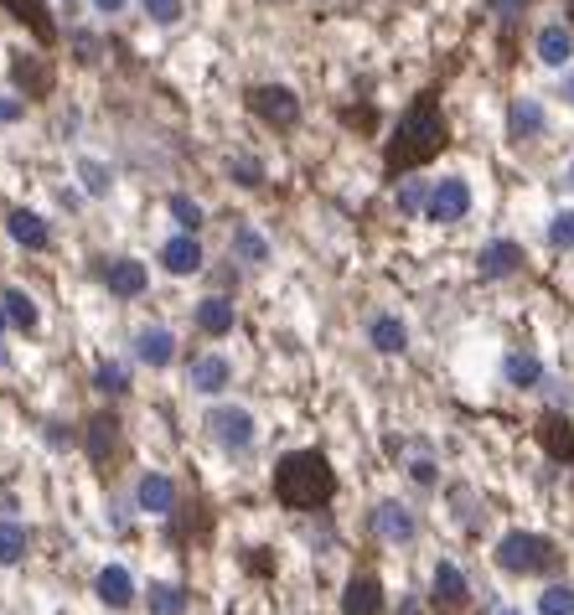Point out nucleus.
Wrapping results in <instances>:
<instances>
[{
	"label": "nucleus",
	"instance_id": "f257e3e1",
	"mask_svg": "<svg viewBox=\"0 0 574 615\" xmlns=\"http://www.w3.org/2000/svg\"><path fill=\"white\" fill-rule=\"evenodd\" d=\"M275 497L290 512H316L337 497V471L326 466L321 450H295L275 466Z\"/></svg>",
	"mask_w": 574,
	"mask_h": 615
},
{
	"label": "nucleus",
	"instance_id": "f03ea898",
	"mask_svg": "<svg viewBox=\"0 0 574 615\" xmlns=\"http://www.w3.org/2000/svg\"><path fill=\"white\" fill-rule=\"evenodd\" d=\"M445 145V119H440V104L435 94H425L404 119H399V135L388 140V171H414V166H425L435 150Z\"/></svg>",
	"mask_w": 574,
	"mask_h": 615
},
{
	"label": "nucleus",
	"instance_id": "7ed1b4c3",
	"mask_svg": "<svg viewBox=\"0 0 574 615\" xmlns=\"http://www.w3.org/2000/svg\"><path fill=\"white\" fill-rule=\"evenodd\" d=\"M497 564L507 574H538V569H554L559 553H554L549 538H538V533H507L497 543Z\"/></svg>",
	"mask_w": 574,
	"mask_h": 615
},
{
	"label": "nucleus",
	"instance_id": "20e7f679",
	"mask_svg": "<svg viewBox=\"0 0 574 615\" xmlns=\"http://www.w3.org/2000/svg\"><path fill=\"white\" fill-rule=\"evenodd\" d=\"M249 109L264 119V125H280V130H290L295 119H300V99L290 94V88H280V83L275 88H269V83L264 88H249Z\"/></svg>",
	"mask_w": 574,
	"mask_h": 615
},
{
	"label": "nucleus",
	"instance_id": "39448f33",
	"mask_svg": "<svg viewBox=\"0 0 574 615\" xmlns=\"http://www.w3.org/2000/svg\"><path fill=\"white\" fill-rule=\"evenodd\" d=\"M425 212H430L435 223H461L466 212H471V187H466L461 176H445L440 187L430 192V207Z\"/></svg>",
	"mask_w": 574,
	"mask_h": 615
},
{
	"label": "nucleus",
	"instance_id": "423d86ee",
	"mask_svg": "<svg viewBox=\"0 0 574 615\" xmlns=\"http://www.w3.org/2000/svg\"><path fill=\"white\" fill-rule=\"evenodd\" d=\"M207 424H213V435H218L223 450H249L254 445V414L249 409H213Z\"/></svg>",
	"mask_w": 574,
	"mask_h": 615
},
{
	"label": "nucleus",
	"instance_id": "0eeeda50",
	"mask_svg": "<svg viewBox=\"0 0 574 615\" xmlns=\"http://www.w3.org/2000/svg\"><path fill=\"white\" fill-rule=\"evenodd\" d=\"M104 285H109V295H119V300H135V295H145L150 274H145L140 259H109V264H104Z\"/></svg>",
	"mask_w": 574,
	"mask_h": 615
},
{
	"label": "nucleus",
	"instance_id": "6e6552de",
	"mask_svg": "<svg viewBox=\"0 0 574 615\" xmlns=\"http://www.w3.org/2000/svg\"><path fill=\"white\" fill-rule=\"evenodd\" d=\"M373 533L388 538V543H409L419 533V522H414V512L404 502H378L373 507Z\"/></svg>",
	"mask_w": 574,
	"mask_h": 615
},
{
	"label": "nucleus",
	"instance_id": "1a4fd4ad",
	"mask_svg": "<svg viewBox=\"0 0 574 615\" xmlns=\"http://www.w3.org/2000/svg\"><path fill=\"white\" fill-rule=\"evenodd\" d=\"M83 450H88V460H94V466H109V455L119 450V419H114V414H94V419H88Z\"/></svg>",
	"mask_w": 574,
	"mask_h": 615
},
{
	"label": "nucleus",
	"instance_id": "9d476101",
	"mask_svg": "<svg viewBox=\"0 0 574 615\" xmlns=\"http://www.w3.org/2000/svg\"><path fill=\"white\" fill-rule=\"evenodd\" d=\"M383 610V584L373 574H357L347 579V590H342V615H378Z\"/></svg>",
	"mask_w": 574,
	"mask_h": 615
},
{
	"label": "nucleus",
	"instance_id": "9b49d317",
	"mask_svg": "<svg viewBox=\"0 0 574 615\" xmlns=\"http://www.w3.org/2000/svg\"><path fill=\"white\" fill-rule=\"evenodd\" d=\"M6 11H11L21 26H32V37H37L42 47L57 42V21L47 16V0H6Z\"/></svg>",
	"mask_w": 574,
	"mask_h": 615
},
{
	"label": "nucleus",
	"instance_id": "f8f14e48",
	"mask_svg": "<svg viewBox=\"0 0 574 615\" xmlns=\"http://www.w3.org/2000/svg\"><path fill=\"white\" fill-rule=\"evenodd\" d=\"M135 357H140L145 367H166V362L176 357V336H171L166 326H145V331L135 336Z\"/></svg>",
	"mask_w": 574,
	"mask_h": 615
},
{
	"label": "nucleus",
	"instance_id": "ddd939ff",
	"mask_svg": "<svg viewBox=\"0 0 574 615\" xmlns=\"http://www.w3.org/2000/svg\"><path fill=\"white\" fill-rule=\"evenodd\" d=\"M94 590H99V600H104L109 610H125V605L135 600V579H130V569H119V564H109V569H99V579H94Z\"/></svg>",
	"mask_w": 574,
	"mask_h": 615
},
{
	"label": "nucleus",
	"instance_id": "4468645a",
	"mask_svg": "<svg viewBox=\"0 0 574 615\" xmlns=\"http://www.w3.org/2000/svg\"><path fill=\"white\" fill-rule=\"evenodd\" d=\"M538 440H543V450H549L554 460L574 466V424H569V419H559V414H543V424H538Z\"/></svg>",
	"mask_w": 574,
	"mask_h": 615
},
{
	"label": "nucleus",
	"instance_id": "2eb2a0df",
	"mask_svg": "<svg viewBox=\"0 0 574 615\" xmlns=\"http://www.w3.org/2000/svg\"><path fill=\"white\" fill-rule=\"evenodd\" d=\"M11 78L26 88V94H32V99H47L52 94V68L42 63V57H11Z\"/></svg>",
	"mask_w": 574,
	"mask_h": 615
},
{
	"label": "nucleus",
	"instance_id": "dca6fc26",
	"mask_svg": "<svg viewBox=\"0 0 574 615\" xmlns=\"http://www.w3.org/2000/svg\"><path fill=\"white\" fill-rule=\"evenodd\" d=\"M161 264H166L171 274H197V269H202V243H197L192 233H176L166 249H161Z\"/></svg>",
	"mask_w": 574,
	"mask_h": 615
},
{
	"label": "nucleus",
	"instance_id": "f3484780",
	"mask_svg": "<svg viewBox=\"0 0 574 615\" xmlns=\"http://www.w3.org/2000/svg\"><path fill=\"white\" fill-rule=\"evenodd\" d=\"M6 228H11V238L21 243V249H47L52 243V233H47V223L37 218L32 207H16L11 218H6Z\"/></svg>",
	"mask_w": 574,
	"mask_h": 615
},
{
	"label": "nucleus",
	"instance_id": "a211bd4d",
	"mask_svg": "<svg viewBox=\"0 0 574 615\" xmlns=\"http://www.w3.org/2000/svg\"><path fill=\"white\" fill-rule=\"evenodd\" d=\"M435 600L445 610H461L471 600V584H466V574L456 564H435Z\"/></svg>",
	"mask_w": 574,
	"mask_h": 615
},
{
	"label": "nucleus",
	"instance_id": "6ab92c4d",
	"mask_svg": "<svg viewBox=\"0 0 574 615\" xmlns=\"http://www.w3.org/2000/svg\"><path fill=\"white\" fill-rule=\"evenodd\" d=\"M135 502H140V512H156V517L176 512V486H171V476H145L140 491H135Z\"/></svg>",
	"mask_w": 574,
	"mask_h": 615
},
{
	"label": "nucleus",
	"instance_id": "aec40b11",
	"mask_svg": "<svg viewBox=\"0 0 574 615\" xmlns=\"http://www.w3.org/2000/svg\"><path fill=\"white\" fill-rule=\"evenodd\" d=\"M512 269H523V249H518V243L497 238V243L481 249V274H487V280H502V274H512Z\"/></svg>",
	"mask_w": 574,
	"mask_h": 615
},
{
	"label": "nucleus",
	"instance_id": "412c9836",
	"mask_svg": "<svg viewBox=\"0 0 574 615\" xmlns=\"http://www.w3.org/2000/svg\"><path fill=\"white\" fill-rule=\"evenodd\" d=\"M228 378H233L228 357H197L192 373H187V383H192L197 393H218V388H228Z\"/></svg>",
	"mask_w": 574,
	"mask_h": 615
},
{
	"label": "nucleus",
	"instance_id": "4be33fe9",
	"mask_svg": "<svg viewBox=\"0 0 574 615\" xmlns=\"http://www.w3.org/2000/svg\"><path fill=\"white\" fill-rule=\"evenodd\" d=\"M197 326H202L207 336H228V331H233V300H228V295H207V300L197 305Z\"/></svg>",
	"mask_w": 574,
	"mask_h": 615
},
{
	"label": "nucleus",
	"instance_id": "5701e85b",
	"mask_svg": "<svg viewBox=\"0 0 574 615\" xmlns=\"http://www.w3.org/2000/svg\"><path fill=\"white\" fill-rule=\"evenodd\" d=\"M368 336H373L378 352H404V347H409V331H404L399 316H378V321L368 326Z\"/></svg>",
	"mask_w": 574,
	"mask_h": 615
},
{
	"label": "nucleus",
	"instance_id": "b1692460",
	"mask_svg": "<svg viewBox=\"0 0 574 615\" xmlns=\"http://www.w3.org/2000/svg\"><path fill=\"white\" fill-rule=\"evenodd\" d=\"M569 52H574V42H569L564 26H543V32H538V57H543L549 68L569 63Z\"/></svg>",
	"mask_w": 574,
	"mask_h": 615
},
{
	"label": "nucleus",
	"instance_id": "393cba45",
	"mask_svg": "<svg viewBox=\"0 0 574 615\" xmlns=\"http://www.w3.org/2000/svg\"><path fill=\"white\" fill-rule=\"evenodd\" d=\"M507 125H512V135H518V140H528V135L543 130V109L533 99H518V104L507 109Z\"/></svg>",
	"mask_w": 574,
	"mask_h": 615
},
{
	"label": "nucleus",
	"instance_id": "a878e982",
	"mask_svg": "<svg viewBox=\"0 0 574 615\" xmlns=\"http://www.w3.org/2000/svg\"><path fill=\"white\" fill-rule=\"evenodd\" d=\"M150 615H181L187 610V590L181 584H150Z\"/></svg>",
	"mask_w": 574,
	"mask_h": 615
},
{
	"label": "nucleus",
	"instance_id": "bb28decb",
	"mask_svg": "<svg viewBox=\"0 0 574 615\" xmlns=\"http://www.w3.org/2000/svg\"><path fill=\"white\" fill-rule=\"evenodd\" d=\"M502 373H507V383H512V388H538V383H543V367H538L528 352H512Z\"/></svg>",
	"mask_w": 574,
	"mask_h": 615
},
{
	"label": "nucleus",
	"instance_id": "cd10ccee",
	"mask_svg": "<svg viewBox=\"0 0 574 615\" xmlns=\"http://www.w3.org/2000/svg\"><path fill=\"white\" fill-rule=\"evenodd\" d=\"M26 548H32V538H26L21 522H0V564H21Z\"/></svg>",
	"mask_w": 574,
	"mask_h": 615
},
{
	"label": "nucleus",
	"instance_id": "c85d7f7f",
	"mask_svg": "<svg viewBox=\"0 0 574 615\" xmlns=\"http://www.w3.org/2000/svg\"><path fill=\"white\" fill-rule=\"evenodd\" d=\"M233 254L244 259V264H264L269 259V243L254 228H233Z\"/></svg>",
	"mask_w": 574,
	"mask_h": 615
},
{
	"label": "nucleus",
	"instance_id": "c756f323",
	"mask_svg": "<svg viewBox=\"0 0 574 615\" xmlns=\"http://www.w3.org/2000/svg\"><path fill=\"white\" fill-rule=\"evenodd\" d=\"M0 300H6V311H11V326H21V331L37 326V305H32V295H26V290H6Z\"/></svg>",
	"mask_w": 574,
	"mask_h": 615
},
{
	"label": "nucleus",
	"instance_id": "7c9ffc66",
	"mask_svg": "<svg viewBox=\"0 0 574 615\" xmlns=\"http://www.w3.org/2000/svg\"><path fill=\"white\" fill-rule=\"evenodd\" d=\"M538 615H574V590L569 584H549L538 595Z\"/></svg>",
	"mask_w": 574,
	"mask_h": 615
},
{
	"label": "nucleus",
	"instance_id": "2f4dec72",
	"mask_svg": "<svg viewBox=\"0 0 574 615\" xmlns=\"http://www.w3.org/2000/svg\"><path fill=\"white\" fill-rule=\"evenodd\" d=\"M78 176H83V187H88V192H94V197H104V192H109V181H114L104 161H88V156L78 161Z\"/></svg>",
	"mask_w": 574,
	"mask_h": 615
},
{
	"label": "nucleus",
	"instance_id": "473e14b6",
	"mask_svg": "<svg viewBox=\"0 0 574 615\" xmlns=\"http://www.w3.org/2000/svg\"><path fill=\"white\" fill-rule=\"evenodd\" d=\"M171 218H176L181 228H187V233H197V228H202V207H197L192 197H181V192H176V197H171Z\"/></svg>",
	"mask_w": 574,
	"mask_h": 615
},
{
	"label": "nucleus",
	"instance_id": "72a5a7b5",
	"mask_svg": "<svg viewBox=\"0 0 574 615\" xmlns=\"http://www.w3.org/2000/svg\"><path fill=\"white\" fill-rule=\"evenodd\" d=\"M549 243L554 249H574V212H559V218L549 223Z\"/></svg>",
	"mask_w": 574,
	"mask_h": 615
},
{
	"label": "nucleus",
	"instance_id": "f704fd0d",
	"mask_svg": "<svg viewBox=\"0 0 574 615\" xmlns=\"http://www.w3.org/2000/svg\"><path fill=\"white\" fill-rule=\"evenodd\" d=\"M94 383H99L104 393H125V388H130L125 367H114V362H104V367H99V373H94Z\"/></svg>",
	"mask_w": 574,
	"mask_h": 615
},
{
	"label": "nucleus",
	"instance_id": "c9c22d12",
	"mask_svg": "<svg viewBox=\"0 0 574 615\" xmlns=\"http://www.w3.org/2000/svg\"><path fill=\"white\" fill-rule=\"evenodd\" d=\"M140 6H145L150 21H161V26H171L181 16V0H140Z\"/></svg>",
	"mask_w": 574,
	"mask_h": 615
},
{
	"label": "nucleus",
	"instance_id": "e433bc0d",
	"mask_svg": "<svg viewBox=\"0 0 574 615\" xmlns=\"http://www.w3.org/2000/svg\"><path fill=\"white\" fill-rule=\"evenodd\" d=\"M399 207H404V212H419V207H430V192L419 187V181H404V192H399Z\"/></svg>",
	"mask_w": 574,
	"mask_h": 615
},
{
	"label": "nucleus",
	"instance_id": "4c0bfd02",
	"mask_svg": "<svg viewBox=\"0 0 574 615\" xmlns=\"http://www.w3.org/2000/svg\"><path fill=\"white\" fill-rule=\"evenodd\" d=\"M233 181H238V187H259V181H264V171H259V161H233Z\"/></svg>",
	"mask_w": 574,
	"mask_h": 615
},
{
	"label": "nucleus",
	"instance_id": "58836bf2",
	"mask_svg": "<svg viewBox=\"0 0 574 615\" xmlns=\"http://www.w3.org/2000/svg\"><path fill=\"white\" fill-rule=\"evenodd\" d=\"M409 476H414L419 486H435V466H430V460H414V466H409Z\"/></svg>",
	"mask_w": 574,
	"mask_h": 615
},
{
	"label": "nucleus",
	"instance_id": "ea45409f",
	"mask_svg": "<svg viewBox=\"0 0 574 615\" xmlns=\"http://www.w3.org/2000/svg\"><path fill=\"white\" fill-rule=\"evenodd\" d=\"M11 119H21V104L16 99H0V125H11Z\"/></svg>",
	"mask_w": 574,
	"mask_h": 615
},
{
	"label": "nucleus",
	"instance_id": "a19ab883",
	"mask_svg": "<svg viewBox=\"0 0 574 615\" xmlns=\"http://www.w3.org/2000/svg\"><path fill=\"white\" fill-rule=\"evenodd\" d=\"M94 6H99V11H119V6H125V0H94Z\"/></svg>",
	"mask_w": 574,
	"mask_h": 615
},
{
	"label": "nucleus",
	"instance_id": "79ce46f5",
	"mask_svg": "<svg viewBox=\"0 0 574 615\" xmlns=\"http://www.w3.org/2000/svg\"><path fill=\"white\" fill-rule=\"evenodd\" d=\"M6 321H11V311H6V300H0V331H6Z\"/></svg>",
	"mask_w": 574,
	"mask_h": 615
},
{
	"label": "nucleus",
	"instance_id": "37998d69",
	"mask_svg": "<svg viewBox=\"0 0 574 615\" xmlns=\"http://www.w3.org/2000/svg\"><path fill=\"white\" fill-rule=\"evenodd\" d=\"M399 615H419V605H414V600H404V610H399Z\"/></svg>",
	"mask_w": 574,
	"mask_h": 615
},
{
	"label": "nucleus",
	"instance_id": "c03bdc74",
	"mask_svg": "<svg viewBox=\"0 0 574 615\" xmlns=\"http://www.w3.org/2000/svg\"><path fill=\"white\" fill-rule=\"evenodd\" d=\"M569 21H574V0H569Z\"/></svg>",
	"mask_w": 574,
	"mask_h": 615
},
{
	"label": "nucleus",
	"instance_id": "a18cd8bd",
	"mask_svg": "<svg viewBox=\"0 0 574 615\" xmlns=\"http://www.w3.org/2000/svg\"><path fill=\"white\" fill-rule=\"evenodd\" d=\"M569 99H574V78H569Z\"/></svg>",
	"mask_w": 574,
	"mask_h": 615
},
{
	"label": "nucleus",
	"instance_id": "49530a36",
	"mask_svg": "<svg viewBox=\"0 0 574 615\" xmlns=\"http://www.w3.org/2000/svg\"><path fill=\"white\" fill-rule=\"evenodd\" d=\"M502 615H518V610H502Z\"/></svg>",
	"mask_w": 574,
	"mask_h": 615
}]
</instances>
